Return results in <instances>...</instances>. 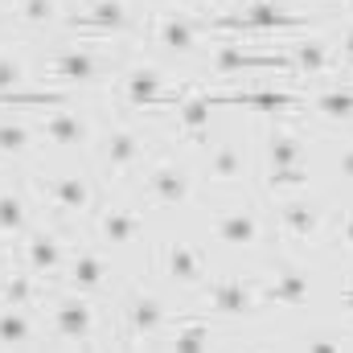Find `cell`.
<instances>
[{
	"label": "cell",
	"mask_w": 353,
	"mask_h": 353,
	"mask_svg": "<svg viewBox=\"0 0 353 353\" xmlns=\"http://www.w3.org/2000/svg\"><path fill=\"white\" fill-rule=\"evenodd\" d=\"M205 29H214V33H243V37H251V41H263V37L283 41V37L308 29V17L283 8L279 0H251V4H243L239 12L205 17Z\"/></svg>",
	"instance_id": "6da1fadb"
},
{
	"label": "cell",
	"mask_w": 353,
	"mask_h": 353,
	"mask_svg": "<svg viewBox=\"0 0 353 353\" xmlns=\"http://www.w3.org/2000/svg\"><path fill=\"white\" fill-rule=\"evenodd\" d=\"M33 189H37L41 205L50 210V218H58V222H79L99 205V189L83 169H62L46 181H33Z\"/></svg>",
	"instance_id": "7a4b0ae2"
},
{
	"label": "cell",
	"mask_w": 353,
	"mask_h": 353,
	"mask_svg": "<svg viewBox=\"0 0 353 353\" xmlns=\"http://www.w3.org/2000/svg\"><path fill=\"white\" fill-rule=\"evenodd\" d=\"M94 46H99V41H79V46H70V50H58V54L46 62L50 79H58L62 90L111 79V74H115V58H107V54L94 50Z\"/></svg>",
	"instance_id": "3957f363"
},
{
	"label": "cell",
	"mask_w": 353,
	"mask_h": 353,
	"mask_svg": "<svg viewBox=\"0 0 353 353\" xmlns=\"http://www.w3.org/2000/svg\"><path fill=\"white\" fill-rule=\"evenodd\" d=\"M50 325L62 341H74V345H94V337H99V312H94L90 296L70 292V288H58L50 296Z\"/></svg>",
	"instance_id": "277c9868"
},
{
	"label": "cell",
	"mask_w": 353,
	"mask_h": 353,
	"mask_svg": "<svg viewBox=\"0 0 353 353\" xmlns=\"http://www.w3.org/2000/svg\"><path fill=\"white\" fill-rule=\"evenodd\" d=\"M119 94L136 111H161V107H181L193 94V87H169V79L161 70L136 66V70H123L119 74Z\"/></svg>",
	"instance_id": "5b68a950"
},
{
	"label": "cell",
	"mask_w": 353,
	"mask_h": 353,
	"mask_svg": "<svg viewBox=\"0 0 353 353\" xmlns=\"http://www.w3.org/2000/svg\"><path fill=\"white\" fill-rule=\"evenodd\" d=\"M210 230H214V239H218L222 247H230V251H255V247H263V239H267L263 214H259L251 201H234V205L214 210V214H210Z\"/></svg>",
	"instance_id": "8992f818"
},
{
	"label": "cell",
	"mask_w": 353,
	"mask_h": 353,
	"mask_svg": "<svg viewBox=\"0 0 353 353\" xmlns=\"http://www.w3.org/2000/svg\"><path fill=\"white\" fill-rule=\"evenodd\" d=\"M144 193L152 205L161 210H181L193 201V173L189 165H181L176 157H157L148 169H144Z\"/></svg>",
	"instance_id": "52a82bcc"
},
{
	"label": "cell",
	"mask_w": 353,
	"mask_h": 353,
	"mask_svg": "<svg viewBox=\"0 0 353 353\" xmlns=\"http://www.w3.org/2000/svg\"><path fill=\"white\" fill-rule=\"evenodd\" d=\"M66 29H79L87 41H107V37H123L132 29V12L123 0H87L83 8L62 17Z\"/></svg>",
	"instance_id": "ba28073f"
},
{
	"label": "cell",
	"mask_w": 353,
	"mask_h": 353,
	"mask_svg": "<svg viewBox=\"0 0 353 353\" xmlns=\"http://www.w3.org/2000/svg\"><path fill=\"white\" fill-rule=\"evenodd\" d=\"M205 308L218 316H255L263 308L259 275H218L205 283Z\"/></svg>",
	"instance_id": "9c48e42d"
},
{
	"label": "cell",
	"mask_w": 353,
	"mask_h": 353,
	"mask_svg": "<svg viewBox=\"0 0 353 353\" xmlns=\"http://www.w3.org/2000/svg\"><path fill=\"white\" fill-rule=\"evenodd\" d=\"M259 296H263V308H300L308 304L312 296V275L292 259H279L267 275H259Z\"/></svg>",
	"instance_id": "30bf717a"
},
{
	"label": "cell",
	"mask_w": 353,
	"mask_h": 353,
	"mask_svg": "<svg viewBox=\"0 0 353 353\" xmlns=\"http://www.w3.org/2000/svg\"><path fill=\"white\" fill-rule=\"evenodd\" d=\"M144 148H148L144 128H136V123H119V128H111V132L99 140V169H103L107 176L132 173V169L144 161Z\"/></svg>",
	"instance_id": "8fae6325"
},
{
	"label": "cell",
	"mask_w": 353,
	"mask_h": 353,
	"mask_svg": "<svg viewBox=\"0 0 353 353\" xmlns=\"http://www.w3.org/2000/svg\"><path fill=\"white\" fill-rule=\"evenodd\" d=\"M321 222H325V210H321L316 201L300 197V193H296V197H279V205H275V234H279L283 243H296V247L316 243Z\"/></svg>",
	"instance_id": "7c38bea8"
},
{
	"label": "cell",
	"mask_w": 353,
	"mask_h": 353,
	"mask_svg": "<svg viewBox=\"0 0 353 353\" xmlns=\"http://www.w3.org/2000/svg\"><path fill=\"white\" fill-rule=\"evenodd\" d=\"M46 144H54V148H79V144H90L94 140V123H90L87 111H79V107H70V103H62V107H50L41 119H37V128H33Z\"/></svg>",
	"instance_id": "4fadbf2b"
},
{
	"label": "cell",
	"mask_w": 353,
	"mask_h": 353,
	"mask_svg": "<svg viewBox=\"0 0 353 353\" xmlns=\"http://www.w3.org/2000/svg\"><path fill=\"white\" fill-rule=\"evenodd\" d=\"M205 62L218 74H234V70H283V74H292V58L283 50L263 54V50H247L243 41H218V46H210Z\"/></svg>",
	"instance_id": "5bb4252c"
},
{
	"label": "cell",
	"mask_w": 353,
	"mask_h": 353,
	"mask_svg": "<svg viewBox=\"0 0 353 353\" xmlns=\"http://www.w3.org/2000/svg\"><path fill=\"white\" fill-rule=\"evenodd\" d=\"M205 33V17H193L185 8H169L152 17V41L165 46L169 54H197Z\"/></svg>",
	"instance_id": "9a60e30c"
},
{
	"label": "cell",
	"mask_w": 353,
	"mask_h": 353,
	"mask_svg": "<svg viewBox=\"0 0 353 353\" xmlns=\"http://www.w3.org/2000/svg\"><path fill=\"white\" fill-rule=\"evenodd\" d=\"M21 239H25V243H21V267H29L37 279H46V275H62V271H66L70 251H66V243L58 239V230L37 226V230H25Z\"/></svg>",
	"instance_id": "2e32d148"
},
{
	"label": "cell",
	"mask_w": 353,
	"mask_h": 353,
	"mask_svg": "<svg viewBox=\"0 0 353 353\" xmlns=\"http://www.w3.org/2000/svg\"><path fill=\"white\" fill-rule=\"evenodd\" d=\"M161 271L173 283H181V288L210 283V275H205V251L197 243H189V239H165L161 243Z\"/></svg>",
	"instance_id": "e0dca14e"
},
{
	"label": "cell",
	"mask_w": 353,
	"mask_h": 353,
	"mask_svg": "<svg viewBox=\"0 0 353 353\" xmlns=\"http://www.w3.org/2000/svg\"><path fill=\"white\" fill-rule=\"evenodd\" d=\"M94 234L103 247H132L144 234V214L136 205H99L94 210Z\"/></svg>",
	"instance_id": "ac0fdd59"
},
{
	"label": "cell",
	"mask_w": 353,
	"mask_h": 353,
	"mask_svg": "<svg viewBox=\"0 0 353 353\" xmlns=\"http://www.w3.org/2000/svg\"><path fill=\"white\" fill-rule=\"evenodd\" d=\"M288 58H292V74H304V79H321V74H333L337 70V54H333V46L329 41H321V37H283V41H275Z\"/></svg>",
	"instance_id": "d6986e66"
},
{
	"label": "cell",
	"mask_w": 353,
	"mask_h": 353,
	"mask_svg": "<svg viewBox=\"0 0 353 353\" xmlns=\"http://www.w3.org/2000/svg\"><path fill=\"white\" fill-rule=\"evenodd\" d=\"M243 176H247V152H243L239 140H222V144L210 148V157H205V181L218 193L243 189Z\"/></svg>",
	"instance_id": "ffe728a7"
},
{
	"label": "cell",
	"mask_w": 353,
	"mask_h": 353,
	"mask_svg": "<svg viewBox=\"0 0 353 353\" xmlns=\"http://www.w3.org/2000/svg\"><path fill=\"white\" fill-rule=\"evenodd\" d=\"M62 288L83 292V296L103 292V288H107V259H103V251H94V247H74L70 259H66V271H62Z\"/></svg>",
	"instance_id": "44dd1931"
},
{
	"label": "cell",
	"mask_w": 353,
	"mask_h": 353,
	"mask_svg": "<svg viewBox=\"0 0 353 353\" xmlns=\"http://www.w3.org/2000/svg\"><path fill=\"white\" fill-rule=\"evenodd\" d=\"M165 325H169V308H165L157 296H148V292H132V296L123 300V329H128L132 341L157 337Z\"/></svg>",
	"instance_id": "7402d4cb"
},
{
	"label": "cell",
	"mask_w": 353,
	"mask_h": 353,
	"mask_svg": "<svg viewBox=\"0 0 353 353\" xmlns=\"http://www.w3.org/2000/svg\"><path fill=\"white\" fill-rule=\"evenodd\" d=\"M263 152H267V169H292V165H308V140H304V132H300L292 119H279V123H271Z\"/></svg>",
	"instance_id": "603a6c76"
},
{
	"label": "cell",
	"mask_w": 353,
	"mask_h": 353,
	"mask_svg": "<svg viewBox=\"0 0 353 353\" xmlns=\"http://www.w3.org/2000/svg\"><path fill=\"white\" fill-rule=\"evenodd\" d=\"M210 345H214V325L205 312L176 316L173 333H169V353H210Z\"/></svg>",
	"instance_id": "cb8c5ba5"
},
{
	"label": "cell",
	"mask_w": 353,
	"mask_h": 353,
	"mask_svg": "<svg viewBox=\"0 0 353 353\" xmlns=\"http://www.w3.org/2000/svg\"><path fill=\"white\" fill-rule=\"evenodd\" d=\"M214 107H267V111H292L304 107V94L296 90H230V94H210Z\"/></svg>",
	"instance_id": "d4e9b609"
},
{
	"label": "cell",
	"mask_w": 353,
	"mask_h": 353,
	"mask_svg": "<svg viewBox=\"0 0 353 353\" xmlns=\"http://www.w3.org/2000/svg\"><path fill=\"white\" fill-rule=\"evenodd\" d=\"M210 111H214V103H210V90H201V94H189L181 107H173L176 136H181V140H205V132H210Z\"/></svg>",
	"instance_id": "484cf974"
},
{
	"label": "cell",
	"mask_w": 353,
	"mask_h": 353,
	"mask_svg": "<svg viewBox=\"0 0 353 353\" xmlns=\"http://www.w3.org/2000/svg\"><path fill=\"white\" fill-rule=\"evenodd\" d=\"M41 300H46V288H41V279H37L29 267L4 275V283H0V304H8V308H37Z\"/></svg>",
	"instance_id": "4316f807"
},
{
	"label": "cell",
	"mask_w": 353,
	"mask_h": 353,
	"mask_svg": "<svg viewBox=\"0 0 353 353\" xmlns=\"http://www.w3.org/2000/svg\"><path fill=\"white\" fill-rule=\"evenodd\" d=\"M304 107H312V111H321L329 119H353V79H341L333 87L316 90L312 99L304 94Z\"/></svg>",
	"instance_id": "83f0119b"
},
{
	"label": "cell",
	"mask_w": 353,
	"mask_h": 353,
	"mask_svg": "<svg viewBox=\"0 0 353 353\" xmlns=\"http://www.w3.org/2000/svg\"><path fill=\"white\" fill-rule=\"evenodd\" d=\"M8 21L21 29H50L58 25V0H12L8 4Z\"/></svg>",
	"instance_id": "f1b7e54d"
},
{
	"label": "cell",
	"mask_w": 353,
	"mask_h": 353,
	"mask_svg": "<svg viewBox=\"0 0 353 353\" xmlns=\"http://www.w3.org/2000/svg\"><path fill=\"white\" fill-rule=\"evenodd\" d=\"M33 341V308L0 304V350H21Z\"/></svg>",
	"instance_id": "f546056e"
},
{
	"label": "cell",
	"mask_w": 353,
	"mask_h": 353,
	"mask_svg": "<svg viewBox=\"0 0 353 353\" xmlns=\"http://www.w3.org/2000/svg\"><path fill=\"white\" fill-rule=\"evenodd\" d=\"M29 230V201L17 189H0V239H21Z\"/></svg>",
	"instance_id": "4dcf8cb0"
},
{
	"label": "cell",
	"mask_w": 353,
	"mask_h": 353,
	"mask_svg": "<svg viewBox=\"0 0 353 353\" xmlns=\"http://www.w3.org/2000/svg\"><path fill=\"white\" fill-rule=\"evenodd\" d=\"M70 103V90L46 87V90H0V107H62Z\"/></svg>",
	"instance_id": "1f68e13d"
},
{
	"label": "cell",
	"mask_w": 353,
	"mask_h": 353,
	"mask_svg": "<svg viewBox=\"0 0 353 353\" xmlns=\"http://www.w3.org/2000/svg\"><path fill=\"white\" fill-rule=\"evenodd\" d=\"M308 165H292V169H267V193H275V197H296V193H304L308 189Z\"/></svg>",
	"instance_id": "d6a6232c"
},
{
	"label": "cell",
	"mask_w": 353,
	"mask_h": 353,
	"mask_svg": "<svg viewBox=\"0 0 353 353\" xmlns=\"http://www.w3.org/2000/svg\"><path fill=\"white\" fill-rule=\"evenodd\" d=\"M33 128L25 123V119H0V157H25L29 148H33Z\"/></svg>",
	"instance_id": "836d02e7"
},
{
	"label": "cell",
	"mask_w": 353,
	"mask_h": 353,
	"mask_svg": "<svg viewBox=\"0 0 353 353\" xmlns=\"http://www.w3.org/2000/svg\"><path fill=\"white\" fill-rule=\"evenodd\" d=\"M21 83H29V66L17 50H0V90H21Z\"/></svg>",
	"instance_id": "e575fe53"
},
{
	"label": "cell",
	"mask_w": 353,
	"mask_h": 353,
	"mask_svg": "<svg viewBox=\"0 0 353 353\" xmlns=\"http://www.w3.org/2000/svg\"><path fill=\"white\" fill-rule=\"evenodd\" d=\"M304 353H350V341L337 329H312L304 333Z\"/></svg>",
	"instance_id": "d590c367"
},
{
	"label": "cell",
	"mask_w": 353,
	"mask_h": 353,
	"mask_svg": "<svg viewBox=\"0 0 353 353\" xmlns=\"http://www.w3.org/2000/svg\"><path fill=\"white\" fill-rule=\"evenodd\" d=\"M337 70H345L353 79V25L341 33V46H337Z\"/></svg>",
	"instance_id": "8d00e7d4"
},
{
	"label": "cell",
	"mask_w": 353,
	"mask_h": 353,
	"mask_svg": "<svg viewBox=\"0 0 353 353\" xmlns=\"http://www.w3.org/2000/svg\"><path fill=\"white\" fill-rule=\"evenodd\" d=\"M337 176L341 181H353V140H345L341 152H337Z\"/></svg>",
	"instance_id": "74e56055"
},
{
	"label": "cell",
	"mask_w": 353,
	"mask_h": 353,
	"mask_svg": "<svg viewBox=\"0 0 353 353\" xmlns=\"http://www.w3.org/2000/svg\"><path fill=\"white\" fill-rule=\"evenodd\" d=\"M337 247L353 255V210L345 214V218H341V222H337Z\"/></svg>",
	"instance_id": "f35d334b"
},
{
	"label": "cell",
	"mask_w": 353,
	"mask_h": 353,
	"mask_svg": "<svg viewBox=\"0 0 353 353\" xmlns=\"http://www.w3.org/2000/svg\"><path fill=\"white\" fill-rule=\"evenodd\" d=\"M181 4H185V12H189V8H218L222 0H181Z\"/></svg>",
	"instance_id": "ab89813d"
},
{
	"label": "cell",
	"mask_w": 353,
	"mask_h": 353,
	"mask_svg": "<svg viewBox=\"0 0 353 353\" xmlns=\"http://www.w3.org/2000/svg\"><path fill=\"white\" fill-rule=\"evenodd\" d=\"M4 275H8V251L0 247V283H4Z\"/></svg>",
	"instance_id": "60d3db41"
},
{
	"label": "cell",
	"mask_w": 353,
	"mask_h": 353,
	"mask_svg": "<svg viewBox=\"0 0 353 353\" xmlns=\"http://www.w3.org/2000/svg\"><path fill=\"white\" fill-rule=\"evenodd\" d=\"M341 304H345V308H350V312H353V283H350V288H345V292H341Z\"/></svg>",
	"instance_id": "b9f144b4"
},
{
	"label": "cell",
	"mask_w": 353,
	"mask_h": 353,
	"mask_svg": "<svg viewBox=\"0 0 353 353\" xmlns=\"http://www.w3.org/2000/svg\"><path fill=\"white\" fill-rule=\"evenodd\" d=\"M234 353H271V350H263V345H243V350H234Z\"/></svg>",
	"instance_id": "7bdbcfd3"
},
{
	"label": "cell",
	"mask_w": 353,
	"mask_h": 353,
	"mask_svg": "<svg viewBox=\"0 0 353 353\" xmlns=\"http://www.w3.org/2000/svg\"><path fill=\"white\" fill-rule=\"evenodd\" d=\"M345 12H350V21H353V0H345Z\"/></svg>",
	"instance_id": "ee69618b"
},
{
	"label": "cell",
	"mask_w": 353,
	"mask_h": 353,
	"mask_svg": "<svg viewBox=\"0 0 353 353\" xmlns=\"http://www.w3.org/2000/svg\"><path fill=\"white\" fill-rule=\"evenodd\" d=\"M123 353H144V350H123Z\"/></svg>",
	"instance_id": "f6af8a7d"
}]
</instances>
